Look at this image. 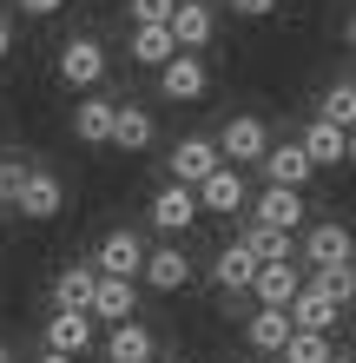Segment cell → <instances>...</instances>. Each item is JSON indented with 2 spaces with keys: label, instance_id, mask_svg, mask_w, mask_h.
Returning a JSON list of instances; mask_svg holds the SVG:
<instances>
[{
  "label": "cell",
  "instance_id": "1",
  "mask_svg": "<svg viewBox=\"0 0 356 363\" xmlns=\"http://www.w3.org/2000/svg\"><path fill=\"white\" fill-rule=\"evenodd\" d=\"M40 350H59V357H79V363H86V357L99 350L93 311H53L47 324H40Z\"/></svg>",
  "mask_w": 356,
  "mask_h": 363
},
{
  "label": "cell",
  "instance_id": "2",
  "mask_svg": "<svg viewBox=\"0 0 356 363\" xmlns=\"http://www.w3.org/2000/svg\"><path fill=\"white\" fill-rule=\"evenodd\" d=\"M53 67H59V79H67L73 93H93L99 79H106V67H113V60H106V47H99L93 33H73L67 47H59V60H53Z\"/></svg>",
  "mask_w": 356,
  "mask_h": 363
},
{
  "label": "cell",
  "instance_id": "3",
  "mask_svg": "<svg viewBox=\"0 0 356 363\" xmlns=\"http://www.w3.org/2000/svg\"><path fill=\"white\" fill-rule=\"evenodd\" d=\"M145 218H152V231H165V238H185L205 211H198V191L192 185H159L152 205H145Z\"/></svg>",
  "mask_w": 356,
  "mask_h": 363
},
{
  "label": "cell",
  "instance_id": "4",
  "mask_svg": "<svg viewBox=\"0 0 356 363\" xmlns=\"http://www.w3.org/2000/svg\"><path fill=\"white\" fill-rule=\"evenodd\" d=\"M205 86H212V67H205V53H172V60L159 67V99H172V106L205 99Z\"/></svg>",
  "mask_w": 356,
  "mask_h": 363
},
{
  "label": "cell",
  "instance_id": "5",
  "mask_svg": "<svg viewBox=\"0 0 356 363\" xmlns=\"http://www.w3.org/2000/svg\"><path fill=\"white\" fill-rule=\"evenodd\" d=\"M20 218H33V225H47L67 211V185H59V172H47V165H27V185H20V199H13Z\"/></svg>",
  "mask_w": 356,
  "mask_h": 363
},
{
  "label": "cell",
  "instance_id": "6",
  "mask_svg": "<svg viewBox=\"0 0 356 363\" xmlns=\"http://www.w3.org/2000/svg\"><path fill=\"white\" fill-rule=\"evenodd\" d=\"M212 145H218V159H224V165H258V159H264V145H270V133H264V119H258V113H238V119H224V133H218Z\"/></svg>",
  "mask_w": 356,
  "mask_h": 363
},
{
  "label": "cell",
  "instance_id": "7",
  "mask_svg": "<svg viewBox=\"0 0 356 363\" xmlns=\"http://www.w3.org/2000/svg\"><path fill=\"white\" fill-rule=\"evenodd\" d=\"M165 33H172V47H178V53H205V47H212V33H218L212 0H178L172 20H165Z\"/></svg>",
  "mask_w": 356,
  "mask_h": 363
},
{
  "label": "cell",
  "instance_id": "8",
  "mask_svg": "<svg viewBox=\"0 0 356 363\" xmlns=\"http://www.w3.org/2000/svg\"><path fill=\"white\" fill-rule=\"evenodd\" d=\"M139 264H145V238L139 231H106V238H99V251H93V271L99 277H139Z\"/></svg>",
  "mask_w": 356,
  "mask_h": 363
},
{
  "label": "cell",
  "instance_id": "9",
  "mask_svg": "<svg viewBox=\"0 0 356 363\" xmlns=\"http://www.w3.org/2000/svg\"><path fill=\"white\" fill-rule=\"evenodd\" d=\"M192 191H198V211H231V218H238V211L251 205L244 165H218V172H212V179H198Z\"/></svg>",
  "mask_w": 356,
  "mask_h": 363
},
{
  "label": "cell",
  "instance_id": "10",
  "mask_svg": "<svg viewBox=\"0 0 356 363\" xmlns=\"http://www.w3.org/2000/svg\"><path fill=\"white\" fill-rule=\"evenodd\" d=\"M99 357L106 363H152L159 357V337L139 324V317H125V324H113L106 337H99Z\"/></svg>",
  "mask_w": 356,
  "mask_h": 363
},
{
  "label": "cell",
  "instance_id": "11",
  "mask_svg": "<svg viewBox=\"0 0 356 363\" xmlns=\"http://www.w3.org/2000/svg\"><path fill=\"white\" fill-rule=\"evenodd\" d=\"M139 277H145V291H159V297H172V291H185V284H192V258H185L178 245H159V251H145V264H139Z\"/></svg>",
  "mask_w": 356,
  "mask_h": 363
},
{
  "label": "cell",
  "instance_id": "12",
  "mask_svg": "<svg viewBox=\"0 0 356 363\" xmlns=\"http://www.w3.org/2000/svg\"><path fill=\"white\" fill-rule=\"evenodd\" d=\"M343 324V304L317 284H297V297H290V330H337Z\"/></svg>",
  "mask_w": 356,
  "mask_h": 363
},
{
  "label": "cell",
  "instance_id": "13",
  "mask_svg": "<svg viewBox=\"0 0 356 363\" xmlns=\"http://www.w3.org/2000/svg\"><path fill=\"white\" fill-rule=\"evenodd\" d=\"M258 225H277V231H297L304 225V191H290V185H264L258 199L244 205Z\"/></svg>",
  "mask_w": 356,
  "mask_h": 363
},
{
  "label": "cell",
  "instance_id": "14",
  "mask_svg": "<svg viewBox=\"0 0 356 363\" xmlns=\"http://www.w3.org/2000/svg\"><path fill=\"white\" fill-rule=\"evenodd\" d=\"M264 179L270 185H290V191H304L310 185V172H317V165H310V152H304V145L297 139H284V145H264Z\"/></svg>",
  "mask_w": 356,
  "mask_h": 363
},
{
  "label": "cell",
  "instance_id": "15",
  "mask_svg": "<svg viewBox=\"0 0 356 363\" xmlns=\"http://www.w3.org/2000/svg\"><path fill=\"white\" fill-rule=\"evenodd\" d=\"M152 139H159L152 113H145L139 99H119V106H113V139H106V145H119V152H132V159H139Z\"/></svg>",
  "mask_w": 356,
  "mask_h": 363
},
{
  "label": "cell",
  "instance_id": "16",
  "mask_svg": "<svg viewBox=\"0 0 356 363\" xmlns=\"http://www.w3.org/2000/svg\"><path fill=\"white\" fill-rule=\"evenodd\" d=\"M343 258H356L350 225L323 218V225H310V231H304V264H310V271H317V264H343Z\"/></svg>",
  "mask_w": 356,
  "mask_h": 363
},
{
  "label": "cell",
  "instance_id": "17",
  "mask_svg": "<svg viewBox=\"0 0 356 363\" xmlns=\"http://www.w3.org/2000/svg\"><path fill=\"white\" fill-rule=\"evenodd\" d=\"M165 165H172V185H198V179H212L224 159H218V145H212V139H178Z\"/></svg>",
  "mask_w": 356,
  "mask_h": 363
},
{
  "label": "cell",
  "instance_id": "18",
  "mask_svg": "<svg viewBox=\"0 0 356 363\" xmlns=\"http://www.w3.org/2000/svg\"><path fill=\"white\" fill-rule=\"evenodd\" d=\"M244 344L258 350V357H277L284 344H290V311H277V304H258L244 317Z\"/></svg>",
  "mask_w": 356,
  "mask_h": 363
},
{
  "label": "cell",
  "instance_id": "19",
  "mask_svg": "<svg viewBox=\"0 0 356 363\" xmlns=\"http://www.w3.org/2000/svg\"><path fill=\"white\" fill-rule=\"evenodd\" d=\"M297 284H304V271L297 264H258L251 271V297H258V304H277V311H290V297H297Z\"/></svg>",
  "mask_w": 356,
  "mask_h": 363
},
{
  "label": "cell",
  "instance_id": "20",
  "mask_svg": "<svg viewBox=\"0 0 356 363\" xmlns=\"http://www.w3.org/2000/svg\"><path fill=\"white\" fill-rule=\"evenodd\" d=\"M113 106H119V99L86 93V99L73 106V139H79V145H106V139H113Z\"/></svg>",
  "mask_w": 356,
  "mask_h": 363
},
{
  "label": "cell",
  "instance_id": "21",
  "mask_svg": "<svg viewBox=\"0 0 356 363\" xmlns=\"http://www.w3.org/2000/svg\"><path fill=\"white\" fill-rule=\"evenodd\" d=\"M251 271H258V258H251V251L231 238V245H224L218 258H212V284H218L224 297H238V291H251Z\"/></svg>",
  "mask_w": 356,
  "mask_h": 363
},
{
  "label": "cell",
  "instance_id": "22",
  "mask_svg": "<svg viewBox=\"0 0 356 363\" xmlns=\"http://www.w3.org/2000/svg\"><path fill=\"white\" fill-rule=\"evenodd\" d=\"M86 311H93V324H125L132 317V277H99Z\"/></svg>",
  "mask_w": 356,
  "mask_h": 363
},
{
  "label": "cell",
  "instance_id": "23",
  "mask_svg": "<svg viewBox=\"0 0 356 363\" xmlns=\"http://www.w3.org/2000/svg\"><path fill=\"white\" fill-rule=\"evenodd\" d=\"M93 284H99L93 264H59V277H53V311H86L93 304Z\"/></svg>",
  "mask_w": 356,
  "mask_h": 363
},
{
  "label": "cell",
  "instance_id": "24",
  "mask_svg": "<svg viewBox=\"0 0 356 363\" xmlns=\"http://www.w3.org/2000/svg\"><path fill=\"white\" fill-rule=\"evenodd\" d=\"M238 245H244L258 264H284V258H290V231H277V225H258V218H251V225L238 231Z\"/></svg>",
  "mask_w": 356,
  "mask_h": 363
},
{
  "label": "cell",
  "instance_id": "25",
  "mask_svg": "<svg viewBox=\"0 0 356 363\" xmlns=\"http://www.w3.org/2000/svg\"><path fill=\"white\" fill-rule=\"evenodd\" d=\"M297 145L310 152V165H343V125H330V119H310Z\"/></svg>",
  "mask_w": 356,
  "mask_h": 363
},
{
  "label": "cell",
  "instance_id": "26",
  "mask_svg": "<svg viewBox=\"0 0 356 363\" xmlns=\"http://www.w3.org/2000/svg\"><path fill=\"white\" fill-rule=\"evenodd\" d=\"M284 363H337V350H330V330H290V344L277 350Z\"/></svg>",
  "mask_w": 356,
  "mask_h": 363
},
{
  "label": "cell",
  "instance_id": "27",
  "mask_svg": "<svg viewBox=\"0 0 356 363\" xmlns=\"http://www.w3.org/2000/svg\"><path fill=\"white\" fill-rule=\"evenodd\" d=\"M178 47H172V33H165V27H132V60H139V67H165V60H172Z\"/></svg>",
  "mask_w": 356,
  "mask_h": 363
},
{
  "label": "cell",
  "instance_id": "28",
  "mask_svg": "<svg viewBox=\"0 0 356 363\" xmlns=\"http://www.w3.org/2000/svg\"><path fill=\"white\" fill-rule=\"evenodd\" d=\"M317 119H330V125H343V133L356 125V86H350V79H337V86H330V93L317 99Z\"/></svg>",
  "mask_w": 356,
  "mask_h": 363
},
{
  "label": "cell",
  "instance_id": "29",
  "mask_svg": "<svg viewBox=\"0 0 356 363\" xmlns=\"http://www.w3.org/2000/svg\"><path fill=\"white\" fill-rule=\"evenodd\" d=\"M317 291H330L337 304L350 311V291H356V258H343V264H317V277H310Z\"/></svg>",
  "mask_w": 356,
  "mask_h": 363
},
{
  "label": "cell",
  "instance_id": "30",
  "mask_svg": "<svg viewBox=\"0 0 356 363\" xmlns=\"http://www.w3.org/2000/svg\"><path fill=\"white\" fill-rule=\"evenodd\" d=\"M178 0H132V27H165Z\"/></svg>",
  "mask_w": 356,
  "mask_h": 363
},
{
  "label": "cell",
  "instance_id": "31",
  "mask_svg": "<svg viewBox=\"0 0 356 363\" xmlns=\"http://www.w3.org/2000/svg\"><path fill=\"white\" fill-rule=\"evenodd\" d=\"M20 185H27V159H0V205H13Z\"/></svg>",
  "mask_w": 356,
  "mask_h": 363
},
{
  "label": "cell",
  "instance_id": "32",
  "mask_svg": "<svg viewBox=\"0 0 356 363\" xmlns=\"http://www.w3.org/2000/svg\"><path fill=\"white\" fill-rule=\"evenodd\" d=\"M231 13L238 20H270V13H277V0H231Z\"/></svg>",
  "mask_w": 356,
  "mask_h": 363
},
{
  "label": "cell",
  "instance_id": "33",
  "mask_svg": "<svg viewBox=\"0 0 356 363\" xmlns=\"http://www.w3.org/2000/svg\"><path fill=\"white\" fill-rule=\"evenodd\" d=\"M67 0H20V13H33V20H47V13H59Z\"/></svg>",
  "mask_w": 356,
  "mask_h": 363
},
{
  "label": "cell",
  "instance_id": "34",
  "mask_svg": "<svg viewBox=\"0 0 356 363\" xmlns=\"http://www.w3.org/2000/svg\"><path fill=\"white\" fill-rule=\"evenodd\" d=\"M7 53H13V20L0 13V60H7Z\"/></svg>",
  "mask_w": 356,
  "mask_h": 363
},
{
  "label": "cell",
  "instance_id": "35",
  "mask_svg": "<svg viewBox=\"0 0 356 363\" xmlns=\"http://www.w3.org/2000/svg\"><path fill=\"white\" fill-rule=\"evenodd\" d=\"M33 363H79V357H59V350H40Z\"/></svg>",
  "mask_w": 356,
  "mask_h": 363
},
{
  "label": "cell",
  "instance_id": "36",
  "mask_svg": "<svg viewBox=\"0 0 356 363\" xmlns=\"http://www.w3.org/2000/svg\"><path fill=\"white\" fill-rule=\"evenodd\" d=\"M343 159L356 165V125H350V133H343Z\"/></svg>",
  "mask_w": 356,
  "mask_h": 363
},
{
  "label": "cell",
  "instance_id": "37",
  "mask_svg": "<svg viewBox=\"0 0 356 363\" xmlns=\"http://www.w3.org/2000/svg\"><path fill=\"white\" fill-rule=\"evenodd\" d=\"M343 40H350V53H356V13H350V20H343Z\"/></svg>",
  "mask_w": 356,
  "mask_h": 363
},
{
  "label": "cell",
  "instance_id": "38",
  "mask_svg": "<svg viewBox=\"0 0 356 363\" xmlns=\"http://www.w3.org/2000/svg\"><path fill=\"white\" fill-rule=\"evenodd\" d=\"M0 363H13V350H7V344H0Z\"/></svg>",
  "mask_w": 356,
  "mask_h": 363
},
{
  "label": "cell",
  "instance_id": "39",
  "mask_svg": "<svg viewBox=\"0 0 356 363\" xmlns=\"http://www.w3.org/2000/svg\"><path fill=\"white\" fill-rule=\"evenodd\" d=\"M152 363H185V357H152Z\"/></svg>",
  "mask_w": 356,
  "mask_h": 363
},
{
  "label": "cell",
  "instance_id": "40",
  "mask_svg": "<svg viewBox=\"0 0 356 363\" xmlns=\"http://www.w3.org/2000/svg\"><path fill=\"white\" fill-rule=\"evenodd\" d=\"M350 311H356V291H350Z\"/></svg>",
  "mask_w": 356,
  "mask_h": 363
},
{
  "label": "cell",
  "instance_id": "41",
  "mask_svg": "<svg viewBox=\"0 0 356 363\" xmlns=\"http://www.w3.org/2000/svg\"><path fill=\"white\" fill-rule=\"evenodd\" d=\"M350 86H356V79H350Z\"/></svg>",
  "mask_w": 356,
  "mask_h": 363
},
{
  "label": "cell",
  "instance_id": "42",
  "mask_svg": "<svg viewBox=\"0 0 356 363\" xmlns=\"http://www.w3.org/2000/svg\"><path fill=\"white\" fill-rule=\"evenodd\" d=\"M277 363H284V357H277Z\"/></svg>",
  "mask_w": 356,
  "mask_h": 363
}]
</instances>
